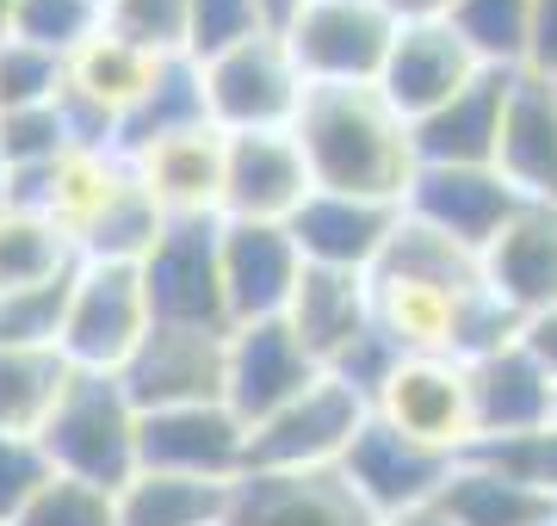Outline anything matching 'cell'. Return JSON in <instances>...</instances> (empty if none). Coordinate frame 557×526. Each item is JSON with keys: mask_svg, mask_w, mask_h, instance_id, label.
<instances>
[{"mask_svg": "<svg viewBox=\"0 0 557 526\" xmlns=\"http://www.w3.org/2000/svg\"><path fill=\"white\" fill-rule=\"evenodd\" d=\"M403 360H409V353H403V347L391 341V335H384L379 323H372L354 347H347V353H341L335 365H329V372H335L341 385H354L359 397H366V403H379V390L391 385V372H397Z\"/></svg>", "mask_w": 557, "mask_h": 526, "instance_id": "cell-44", "label": "cell"}, {"mask_svg": "<svg viewBox=\"0 0 557 526\" xmlns=\"http://www.w3.org/2000/svg\"><path fill=\"white\" fill-rule=\"evenodd\" d=\"M372 415L403 434H416L428 446H446V452H471V378L458 360H440V353H416L391 372V385L379 390Z\"/></svg>", "mask_w": 557, "mask_h": 526, "instance_id": "cell-17", "label": "cell"}, {"mask_svg": "<svg viewBox=\"0 0 557 526\" xmlns=\"http://www.w3.org/2000/svg\"><path fill=\"white\" fill-rule=\"evenodd\" d=\"M310 82L298 75V62L285 50L278 32L242 43L230 57L205 62V105L223 137H248V130H292L304 112Z\"/></svg>", "mask_w": 557, "mask_h": 526, "instance_id": "cell-7", "label": "cell"}, {"mask_svg": "<svg viewBox=\"0 0 557 526\" xmlns=\"http://www.w3.org/2000/svg\"><path fill=\"white\" fill-rule=\"evenodd\" d=\"M322 378V365L310 360V347L292 335V323H242L230 328V360H223V403L236 409L248 427L278 415L285 403H298L304 390Z\"/></svg>", "mask_w": 557, "mask_h": 526, "instance_id": "cell-11", "label": "cell"}, {"mask_svg": "<svg viewBox=\"0 0 557 526\" xmlns=\"http://www.w3.org/2000/svg\"><path fill=\"white\" fill-rule=\"evenodd\" d=\"M106 32L131 50H143V57L174 62L186 57V38H193V0H112Z\"/></svg>", "mask_w": 557, "mask_h": 526, "instance_id": "cell-35", "label": "cell"}, {"mask_svg": "<svg viewBox=\"0 0 557 526\" xmlns=\"http://www.w3.org/2000/svg\"><path fill=\"white\" fill-rule=\"evenodd\" d=\"M248 434L255 427L230 403L156 409V415H143V471L236 484V477H248Z\"/></svg>", "mask_w": 557, "mask_h": 526, "instance_id": "cell-12", "label": "cell"}, {"mask_svg": "<svg viewBox=\"0 0 557 526\" xmlns=\"http://www.w3.org/2000/svg\"><path fill=\"white\" fill-rule=\"evenodd\" d=\"M483 75L478 50L458 38L453 20H434V25H403L397 43H391V62L379 75V93L397 105L409 124H421L428 112H440L446 100H458L465 87Z\"/></svg>", "mask_w": 557, "mask_h": 526, "instance_id": "cell-15", "label": "cell"}, {"mask_svg": "<svg viewBox=\"0 0 557 526\" xmlns=\"http://www.w3.org/2000/svg\"><path fill=\"white\" fill-rule=\"evenodd\" d=\"M69 378L62 347H0V434H44Z\"/></svg>", "mask_w": 557, "mask_h": 526, "instance_id": "cell-30", "label": "cell"}, {"mask_svg": "<svg viewBox=\"0 0 557 526\" xmlns=\"http://www.w3.org/2000/svg\"><path fill=\"white\" fill-rule=\"evenodd\" d=\"M403 204L354 199V192H310L304 211L285 229L298 242L304 266H341V273H372L397 236Z\"/></svg>", "mask_w": 557, "mask_h": 526, "instance_id": "cell-18", "label": "cell"}, {"mask_svg": "<svg viewBox=\"0 0 557 526\" xmlns=\"http://www.w3.org/2000/svg\"><path fill=\"white\" fill-rule=\"evenodd\" d=\"M69 87V62L50 50H32L20 38H0V112H25V105H50Z\"/></svg>", "mask_w": 557, "mask_h": 526, "instance_id": "cell-39", "label": "cell"}, {"mask_svg": "<svg viewBox=\"0 0 557 526\" xmlns=\"http://www.w3.org/2000/svg\"><path fill=\"white\" fill-rule=\"evenodd\" d=\"M0 155H7V174H20V167L69 162V155H75V137H69L62 100L25 105V112H0Z\"/></svg>", "mask_w": 557, "mask_h": 526, "instance_id": "cell-36", "label": "cell"}, {"mask_svg": "<svg viewBox=\"0 0 557 526\" xmlns=\"http://www.w3.org/2000/svg\"><path fill=\"white\" fill-rule=\"evenodd\" d=\"M520 347L552 372V385H557V304L552 310H533V316L520 323Z\"/></svg>", "mask_w": 557, "mask_h": 526, "instance_id": "cell-46", "label": "cell"}, {"mask_svg": "<svg viewBox=\"0 0 557 526\" xmlns=\"http://www.w3.org/2000/svg\"><path fill=\"white\" fill-rule=\"evenodd\" d=\"M520 192L502 180V167H416V180L403 192V211L440 236H453L465 248H490L502 236V223L520 211Z\"/></svg>", "mask_w": 557, "mask_h": 526, "instance_id": "cell-14", "label": "cell"}, {"mask_svg": "<svg viewBox=\"0 0 557 526\" xmlns=\"http://www.w3.org/2000/svg\"><path fill=\"white\" fill-rule=\"evenodd\" d=\"M0 211H7V155H0Z\"/></svg>", "mask_w": 557, "mask_h": 526, "instance_id": "cell-51", "label": "cell"}, {"mask_svg": "<svg viewBox=\"0 0 557 526\" xmlns=\"http://www.w3.org/2000/svg\"><path fill=\"white\" fill-rule=\"evenodd\" d=\"M366 422L372 403L354 385H341L335 372H322L298 403H285L248 434V471H341Z\"/></svg>", "mask_w": 557, "mask_h": 526, "instance_id": "cell-6", "label": "cell"}, {"mask_svg": "<svg viewBox=\"0 0 557 526\" xmlns=\"http://www.w3.org/2000/svg\"><path fill=\"white\" fill-rule=\"evenodd\" d=\"M100 7H112V0H100Z\"/></svg>", "mask_w": 557, "mask_h": 526, "instance_id": "cell-53", "label": "cell"}, {"mask_svg": "<svg viewBox=\"0 0 557 526\" xmlns=\"http://www.w3.org/2000/svg\"><path fill=\"white\" fill-rule=\"evenodd\" d=\"M106 32V7L100 0H20L13 7V32L7 38L32 43V50H50V57H75Z\"/></svg>", "mask_w": 557, "mask_h": 526, "instance_id": "cell-34", "label": "cell"}, {"mask_svg": "<svg viewBox=\"0 0 557 526\" xmlns=\"http://www.w3.org/2000/svg\"><path fill=\"white\" fill-rule=\"evenodd\" d=\"M317 192H354V199L403 204L416 180V130L379 87H310L292 124Z\"/></svg>", "mask_w": 557, "mask_h": 526, "instance_id": "cell-1", "label": "cell"}, {"mask_svg": "<svg viewBox=\"0 0 557 526\" xmlns=\"http://www.w3.org/2000/svg\"><path fill=\"white\" fill-rule=\"evenodd\" d=\"M458 38L478 50L483 68H527L533 50V0H458L453 7Z\"/></svg>", "mask_w": 557, "mask_h": 526, "instance_id": "cell-33", "label": "cell"}, {"mask_svg": "<svg viewBox=\"0 0 557 526\" xmlns=\"http://www.w3.org/2000/svg\"><path fill=\"white\" fill-rule=\"evenodd\" d=\"M515 341H520V316L502 304L490 285H478V291L458 298V316H453V360L458 365H478V360H490V353H502V347H515Z\"/></svg>", "mask_w": 557, "mask_h": 526, "instance_id": "cell-40", "label": "cell"}, {"mask_svg": "<svg viewBox=\"0 0 557 526\" xmlns=\"http://www.w3.org/2000/svg\"><path fill=\"white\" fill-rule=\"evenodd\" d=\"M13 7H20V0H0V38L13 32Z\"/></svg>", "mask_w": 557, "mask_h": 526, "instance_id": "cell-50", "label": "cell"}, {"mask_svg": "<svg viewBox=\"0 0 557 526\" xmlns=\"http://www.w3.org/2000/svg\"><path fill=\"white\" fill-rule=\"evenodd\" d=\"M156 68H161L156 57H143V50L119 43L112 32H100L87 50H75V57H69V87H75L81 100L106 105L112 118H124V112L143 100V87L156 82Z\"/></svg>", "mask_w": 557, "mask_h": 526, "instance_id": "cell-32", "label": "cell"}, {"mask_svg": "<svg viewBox=\"0 0 557 526\" xmlns=\"http://www.w3.org/2000/svg\"><path fill=\"white\" fill-rule=\"evenodd\" d=\"M57 477L38 434H0V526H13Z\"/></svg>", "mask_w": 557, "mask_h": 526, "instance_id": "cell-41", "label": "cell"}, {"mask_svg": "<svg viewBox=\"0 0 557 526\" xmlns=\"http://www.w3.org/2000/svg\"><path fill=\"white\" fill-rule=\"evenodd\" d=\"M156 328L143 266L124 261H81L69 285V316H62V360L75 372H124L143 335Z\"/></svg>", "mask_w": 557, "mask_h": 526, "instance_id": "cell-3", "label": "cell"}, {"mask_svg": "<svg viewBox=\"0 0 557 526\" xmlns=\"http://www.w3.org/2000/svg\"><path fill=\"white\" fill-rule=\"evenodd\" d=\"M458 459H465V452L428 446V440H416V434H403V427L372 415V422L359 427V440L347 446L341 477L354 484V496L372 508L379 521H391V514H409V508H434Z\"/></svg>", "mask_w": 557, "mask_h": 526, "instance_id": "cell-8", "label": "cell"}, {"mask_svg": "<svg viewBox=\"0 0 557 526\" xmlns=\"http://www.w3.org/2000/svg\"><path fill=\"white\" fill-rule=\"evenodd\" d=\"M515 75H508V68H483L458 100H446L440 112H428L421 124H409V130H416V162L421 167H496L502 112H508Z\"/></svg>", "mask_w": 557, "mask_h": 526, "instance_id": "cell-21", "label": "cell"}, {"mask_svg": "<svg viewBox=\"0 0 557 526\" xmlns=\"http://www.w3.org/2000/svg\"><path fill=\"white\" fill-rule=\"evenodd\" d=\"M552 422H557V403H552Z\"/></svg>", "mask_w": 557, "mask_h": 526, "instance_id": "cell-52", "label": "cell"}, {"mask_svg": "<svg viewBox=\"0 0 557 526\" xmlns=\"http://www.w3.org/2000/svg\"><path fill=\"white\" fill-rule=\"evenodd\" d=\"M38 440L50 452L57 477L119 496L143 471V409L131 403L119 372H75Z\"/></svg>", "mask_w": 557, "mask_h": 526, "instance_id": "cell-2", "label": "cell"}, {"mask_svg": "<svg viewBox=\"0 0 557 526\" xmlns=\"http://www.w3.org/2000/svg\"><path fill=\"white\" fill-rule=\"evenodd\" d=\"M13 526H119V496L94 489V484H75V477H50L44 496Z\"/></svg>", "mask_w": 557, "mask_h": 526, "instance_id": "cell-42", "label": "cell"}, {"mask_svg": "<svg viewBox=\"0 0 557 526\" xmlns=\"http://www.w3.org/2000/svg\"><path fill=\"white\" fill-rule=\"evenodd\" d=\"M465 378H471V446L552 427L557 385L520 341L490 353V360H478V365H465Z\"/></svg>", "mask_w": 557, "mask_h": 526, "instance_id": "cell-20", "label": "cell"}, {"mask_svg": "<svg viewBox=\"0 0 557 526\" xmlns=\"http://www.w3.org/2000/svg\"><path fill=\"white\" fill-rule=\"evenodd\" d=\"M230 489L211 477H174V471H137L119 489V526H223Z\"/></svg>", "mask_w": 557, "mask_h": 526, "instance_id": "cell-29", "label": "cell"}, {"mask_svg": "<svg viewBox=\"0 0 557 526\" xmlns=\"http://www.w3.org/2000/svg\"><path fill=\"white\" fill-rule=\"evenodd\" d=\"M440 508L453 514L458 526H557V502L527 489L520 477L496 471L490 459L465 452L440 489Z\"/></svg>", "mask_w": 557, "mask_h": 526, "instance_id": "cell-26", "label": "cell"}, {"mask_svg": "<svg viewBox=\"0 0 557 526\" xmlns=\"http://www.w3.org/2000/svg\"><path fill=\"white\" fill-rule=\"evenodd\" d=\"M458 0H384V13L397 25H434V20H453Z\"/></svg>", "mask_w": 557, "mask_h": 526, "instance_id": "cell-47", "label": "cell"}, {"mask_svg": "<svg viewBox=\"0 0 557 526\" xmlns=\"http://www.w3.org/2000/svg\"><path fill=\"white\" fill-rule=\"evenodd\" d=\"M372 279H397V285H421V291H446V298H465L483 285V254L478 248L440 236L428 223H416L403 211L397 236L384 248V261L372 266Z\"/></svg>", "mask_w": 557, "mask_h": 526, "instance_id": "cell-27", "label": "cell"}, {"mask_svg": "<svg viewBox=\"0 0 557 526\" xmlns=\"http://www.w3.org/2000/svg\"><path fill=\"white\" fill-rule=\"evenodd\" d=\"M397 32L384 0H310L278 38L310 87H379Z\"/></svg>", "mask_w": 557, "mask_h": 526, "instance_id": "cell-4", "label": "cell"}, {"mask_svg": "<svg viewBox=\"0 0 557 526\" xmlns=\"http://www.w3.org/2000/svg\"><path fill=\"white\" fill-rule=\"evenodd\" d=\"M69 285L75 273L57 285H32V291H0V347H57L62 316H69Z\"/></svg>", "mask_w": 557, "mask_h": 526, "instance_id": "cell-38", "label": "cell"}, {"mask_svg": "<svg viewBox=\"0 0 557 526\" xmlns=\"http://www.w3.org/2000/svg\"><path fill=\"white\" fill-rule=\"evenodd\" d=\"M478 459H490L496 471L520 477L527 489L552 496L557 502V422L552 427H533V434H508V440H490V446H471Z\"/></svg>", "mask_w": 557, "mask_h": 526, "instance_id": "cell-43", "label": "cell"}, {"mask_svg": "<svg viewBox=\"0 0 557 526\" xmlns=\"http://www.w3.org/2000/svg\"><path fill=\"white\" fill-rule=\"evenodd\" d=\"M223 526H379L341 471H248L230 489Z\"/></svg>", "mask_w": 557, "mask_h": 526, "instance_id": "cell-13", "label": "cell"}, {"mask_svg": "<svg viewBox=\"0 0 557 526\" xmlns=\"http://www.w3.org/2000/svg\"><path fill=\"white\" fill-rule=\"evenodd\" d=\"M317 192L292 130L223 137V223H292Z\"/></svg>", "mask_w": 557, "mask_h": 526, "instance_id": "cell-9", "label": "cell"}, {"mask_svg": "<svg viewBox=\"0 0 557 526\" xmlns=\"http://www.w3.org/2000/svg\"><path fill=\"white\" fill-rule=\"evenodd\" d=\"M285 323L310 347V360L329 365L372 328V273H341V266H304L298 298L285 310Z\"/></svg>", "mask_w": 557, "mask_h": 526, "instance_id": "cell-23", "label": "cell"}, {"mask_svg": "<svg viewBox=\"0 0 557 526\" xmlns=\"http://www.w3.org/2000/svg\"><path fill=\"white\" fill-rule=\"evenodd\" d=\"M223 360H230V335L156 323L119 378L131 390V403L143 415H156V409H186V403H223Z\"/></svg>", "mask_w": 557, "mask_h": 526, "instance_id": "cell-10", "label": "cell"}, {"mask_svg": "<svg viewBox=\"0 0 557 526\" xmlns=\"http://www.w3.org/2000/svg\"><path fill=\"white\" fill-rule=\"evenodd\" d=\"M502 180L520 199L557 204V82L520 68L508 87V112H502V149H496Z\"/></svg>", "mask_w": 557, "mask_h": 526, "instance_id": "cell-22", "label": "cell"}, {"mask_svg": "<svg viewBox=\"0 0 557 526\" xmlns=\"http://www.w3.org/2000/svg\"><path fill=\"white\" fill-rule=\"evenodd\" d=\"M161 229H168L161 204L143 192L137 167H124V180L112 186V192H106V199L87 211V223L75 229V248H81V261L143 266V261H149V248L161 242Z\"/></svg>", "mask_w": 557, "mask_h": 526, "instance_id": "cell-28", "label": "cell"}, {"mask_svg": "<svg viewBox=\"0 0 557 526\" xmlns=\"http://www.w3.org/2000/svg\"><path fill=\"white\" fill-rule=\"evenodd\" d=\"M267 32H273V25H267V13H260V0H193V38H186V57L205 68V62L242 50V43L267 38Z\"/></svg>", "mask_w": 557, "mask_h": 526, "instance_id": "cell-37", "label": "cell"}, {"mask_svg": "<svg viewBox=\"0 0 557 526\" xmlns=\"http://www.w3.org/2000/svg\"><path fill=\"white\" fill-rule=\"evenodd\" d=\"M379 526H458V521L434 502V508H409V514H391V521H379Z\"/></svg>", "mask_w": 557, "mask_h": 526, "instance_id": "cell-48", "label": "cell"}, {"mask_svg": "<svg viewBox=\"0 0 557 526\" xmlns=\"http://www.w3.org/2000/svg\"><path fill=\"white\" fill-rule=\"evenodd\" d=\"M131 167L161 217H223V130H186Z\"/></svg>", "mask_w": 557, "mask_h": 526, "instance_id": "cell-24", "label": "cell"}, {"mask_svg": "<svg viewBox=\"0 0 557 526\" xmlns=\"http://www.w3.org/2000/svg\"><path fill=\"white\" fill-rule=\"evenodd\" d=\"M75 266H81V248L62 223L32 217V211H0V291L57 285Z\"/></svg>", "mask_w": 557, "mask_h": 526, "instance_id": "cell-31", "label": "cell"}, {"mask_svg": "<svg viewBox=\"0 0 557 526\" xmlns=\"http://www.w3.org/2000/svg\"><path fill=\"white\" fill-rule=\"evenodd\" d=\"M149 316L168 328H218L230 335V298H223V217H168L161 242L143 261Z\"/></svg>", "mask_w": 557, "mask_h": 526, "instance_id": "cell-5", "label": "cell"}, {"mask_svg": "<svg viewBox=\"0 0 557 526\" xmlns=\"http://www.w3.org/2000/svg\"><path fill=\"white\" fill-rule=\"evenodd\" d=\"M527 68L557 82V0H533V50H527Z\"/></svg>", "mask_w": 557, "mask_h": 526, "instance_id": "cell-45", "label": "cell"}, {"mask_svg": "<svg viewBox=\"0 0 557 526\" xmlns=\"http://www.w3.org/2000/svg\"><path fill=\"white\" fill-rule=\"evenodd\" d=\"M304 279V254L285 223H223V298L230 323H278Z\"/></svg>", "mask_w": 557, "mask_h": 526, "instance_id": "cell-16", "label": "cell"}, {"mask_svg": "<svg viewBox=\"0 0 557 526\" xmlns=\"http://www.w3.org/2000/svg\"><path fill=\"white\" fill-rule=\"evenodd\" d=\"M304 7H310V0H260V13H267V25H273V32H285Z\"/></svg>", "mask_w": 557, "mask_h": 526, "instance_id": "cell-49", "label": "cell"}, {"mask_svg": "<svg viewBox=\"0 0 557 526\" xmlns=\"http://www.w3.org/2000/svg\"><path fill=\"white\" fill-rule=\"evenodd\" d=\"M186 130H218L211 105H205V68L193 57H174L156 68V82L143 87V100L119 118V155L137 162L161 142L186 137Z\"/></svg>", "mask_w": 557, "mask_h": 526, "instance_id": "cell-25", "label": "cell"}, {"mask_svg": "<svg viewBox=\"0 0 557 526\" xmlns=\"http://www.w3.org/2000/svg\"><path fill=\"white\" fill-rule=\"evenodd\" d=\"M483 285L515 310L520 323L533 310L557 304V204L527 199L502 223V236L483 248Z\"/></svg>", "mask_w": 557, "mask_h": 526, "instance_id": "cell-19", "label": "cell"}]
</instances>
